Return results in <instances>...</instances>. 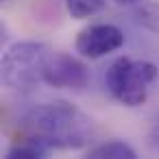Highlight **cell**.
Returning a JSON list of instances; mask_svg holds the SVG:
<instances>
[{
	"label": "cell",
	"mask_w": 159,
	"mask_h": 159,
	"mask_svg": "<svg viewBox=\"0 0 159 159\" xmlns=\"http://www.w3.org/2000/svg\"><path fill=\"white\" fill-rule=\"evenodd\" d=\"M20 129L26 139H33L48 150H79L96 137L94 120L66 100L44 102L29 109L20 120Z\"/></svg>",
	"instance_id": "cell-1"
},
{
	"label": "cell",
	"mask_w": 159,
	"mask_h": 159,
	"mask_svg": "<svg viewBox=\"0 0 159 159\" xmlns=\"http://www.w3.org/2000/svg\"><path fill=\"white\" fill-rule=\"evenodd\" d=\"M52 50L39 42H16L7 48L0 66L2 85L13 92H31L44 83V68Z\"/></svg>",
	"instance_id": "cell-2"
},
{
	"label": "cell",
	"mask_w": 159,
	"mask_h": 159,
	"mask_svg": "<svg viewBox=\"0 0 159 159\" xmlns=\"http://www.w3.org/2000/svg\"><path fill=\"white\" fill-rule=\"evenodd\" d=\"M155 79H157V68L150 61H133L129 57L116 59L105 74L109 94L124 107L144 105Z\"/></svg>",
	"instance_id": "cell-3"
},
{
	"label": "cell",
	"mask_w": 159,
	"mask_h": 159,
	"mask_svg": "<svg viewBox=\"0 0 159 159\" xmlns=\"http://www.w3.org/2000/svg\"><path fill=\"white\" fill-rule=\"evenodd\" d=\"M44 83L57 89H83L89 83V70L68 52H50L44 68Z\"/></svg>",
	"instance_id": "cell-4"
},
{
	"label": "cell",
	"mask_w": 159,
	"mask_h": 159,
	"mask_svg": "<svg viewBox=\"0 0 159 159\" xmlns=\"http://www.w3.org/2000/svg\"><path fill=\"white\" fill-rule=\"evenodd\" d=\"M124 44V33L113 24H89L85 26L74 42V48L85 59H100L109 52H116Z\"/></svg>",
	"instance_id": "cell-5"
},
{
	"label": "cell",
	"mask_w": 159,
	"mask_h": 159,
	"mask_svg": "<svg viewBox=\"0 0 159 159\" xmlns=\"http://www.w3.org/2000/svg\"><path fill=\"white\" fill-rule=\"evenodd\" d=\"M87 157L94 159H135L137 152L120 139H109V142H100L96 146H92L87 150Z\"/></svg>",
	"instance_id": "cell-6"
},
{
	"label": "cell",
	"mask_w": 159,
	"mask_h": 159,
	"mask_svg": "<svg viewBox=\"0 0 159 159\" xmlns=\"http://www.w3.org/2000/svg\"><path fill=\"white\" fill-rule=\"evenodd\" d=\"M50 150L33 139H20L18 144H13L9 150H7V159H39V157H46Z\"/></svg>",
	"instance_id": "cell-7"
},
{
	"label": "cell",
	"mask_w": 159,
	"mask_h": 159,
	"mask_svg": "<svg viewBox=\"0 0 159 159\" xmlns=\"http://www.w3.org/2000/svg\"><path fill=\"white\" fill-rule=\"evenodd\" d=\"M107 5V0H66V9L72 18L85 20L96 13H100Z\"/></svg>",
	"instance_id": "cell-8"
},
{
	"label": "cell",
	"mask_w": 159,
	"mask_h": 159,
	"mask_svg": "<svg viewBox=\"0 0 159 159\" xmlns=\"http://www.w3.org/2000/svg\"><path fill=\"white\" fill-rule=\"evenodd\" d=\"M135 20L144 29L159 33V2H142L135 9Z\"/></svg>",
	"instance_id": "cell-9"
},
{
	"label": "cell",
	"mask_w": 159,
	"mask_h": 159,
	"mask_svg": "<svg viewBox=\"0 0 159 159\" xmlns=\"http://www.w3.org/2000/svg\"><path fill=\"white\" fill-rule=\"evenodd\" d=\"M111 2H116V5H135L139 0H111Z\"/></svg>",
	"instance_id": "cell-10"
}]
</instances>
